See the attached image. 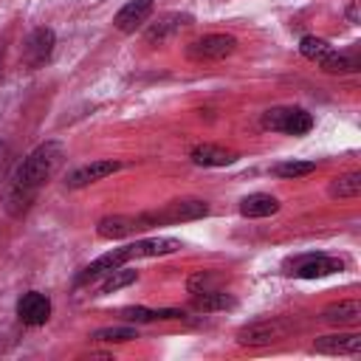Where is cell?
<instances>
[{
    "instance_id": "30bf717a",
    "label": "cell",
    "mask_w": 361,
    "mask_h": 361,
    "mask_svg": "<svg viewBox=\"0 0 361 361\" xmlns=\"http://www.w3.org/2000/svg\"><path fill=\"white\" fill-rule=\"evenodd\" d=\"M358 350H361L358 333H333L313 341V353H324V355H355Z\"/></svg>"
},
{
    "instance_id": "d4e9b609",
    "label": "cell",
    "mask_w": 361,
    "mask_h": 361,
    "mask_svg": "<svg viewBox=\"0 0 361 361\" xmlns=\"http://www.w3.org/2000/svg\"><path fill=\"white\" fill-rule=\"evenodd\" d=\"M316 169L313 161H282L274 166V175L276 178H302V175H310Z\"/></svg>"
},
{
    "instance_id": "7402d4cb",
    "label": "cell",
    "mask_w": 361,
    "mask_h": 361,
    "mask_svg": "<svg viewBox=\"0 0 361 361\" xmlns=\"http://www.w3.org/2000/svg\"><path fill=\"white\" fill-rule=\"evenodd\" d=\"M330 197H358L361 195V172H347V175H338L333 183H330Z\"/></svg>"
},
{
    "instance_id": "4dcf8cb0",
    "label": "cell",
    "mask_w": 361,
    "mask_h": 361,
    "mask_svg": "<svg viewBox=\"0 0 361 361\" xmlns=\"http://www.w3.org/2000/svg\"><path fill=\"white\" fill-rule=\"evenodd\" d=\"M347 20H350V23H358V0H353V3L347 6Z\"/></svg>"
},
{
    "instance_id": "4316f807",
    "label": "cell",
    "mask_w": 361,
    "mask_h": 361,
    "mask_svg": "<svg viewBox=\"0 0 361 361\" xmlns=\"http://www.w3.org/2000/svg\"><path fill=\"white\" fill-rule=\"evenodd\" d=\"M186 288H189V293H200V290H212V288H217V276H214L212 271H197V274H192V276H189V282H186Z\"/></svg>"
},
{
    "instance_id": "484cf974",
    "label": "cell",
    "mask_w": 361,
    "mask_h": 361,
    "mask_svg": "<svg viewBox=\"0 0 361 361\" xmlns=\"http://www.w3.org/2000/svg\"><path fill=\"white\" fill-rule=\"evenodd\" d=\"M90 338H93V341H104V344H118V341H133V338H138V336H135L133 327H102V330H96Z\"/></svg>"
},
{
    "instance_id": "44dd1931",
    "label": "cell",
    "mask_w": 361,
    "mask_h": 361,
    "mask_svg": "<svg viewBox=\"0 0 361 361\" xmlns=\"http://www.w3.org/2000/svg\"><path fill=\"white\" fill-rule=\"evenodd\" d=\"M319 65H322V71H327V73H353V71L361 68V59H358L355 51H336V48H333V54H330L327 59H322Z\"/></svg>"
},
{
    "instance_id": "7a4b0ae2",
    "label": "cell",
    "mask_w": 361,
    "mask_h": 361,
    "mask_svg": "<svg viewBox=\"0 0 361 361\" xmlns=\"http://www.w3.org/2000/svg\"><path fill=\"white\" fill-rule=\"evenodd\" d=\"M262 127L288 135H305L313 127V116L305 107H271L262 113Z\"/></svg>"
},
{
    "instance_id": "4fadbf2b",
    "label": "cell",
    "mask_w": 361,
    "mask_h": 361,
    "mask_svg": "<svg viewBox=\"0 0 361 361\" xmlns=\"http://www.w3.org/2000/svg\"><path fill=\"white\" fill-rule=\"evenodd\" d=\"M118 166H121L118 161H93V164H85V166L73 169L65 183H68L71 189H82V186H87V183H96V180H102V178L118 172Z\"/></svg>"
},
{
    "instance_id": "ba28073f",
    "label": "cell",
    "mask_w": 361,
    "mask_h": 361,
    "mask_svg": "<svg viewBox=\"0 0 361 361\" xmlns=\"http://www.w3.org/2000/svg\"><path fill=\"white\" fill-rule=\"evenodd\" d=\"M152 8H155L152 0H130V3H124V6L116 11L113 25H116L121 34H133L135 28H141V25L149 20Z\"/></svg>"
},
{
    "instance_id": "9a60e30c",
    "label": "cell",
    "mask_w": 361,
    "mask_h": 361,
    "mask_svg": "<svg viewBox=\"0 0 361 361\" xmlns=\"http://www.w3.org/2000/svg\"><path fill=\"white\" fill-rule=\"evenodd\" d=\"M180 248V240L175 237H152V240H138V243H130V257L138 259V257H164V254H172Z\"/></svg>"
},
{
    "instance_id": "603a6c76",
    "label": "cell",
    "mask_w": 361,
    "mask_h": 361,
    "mask_svg": "<svg viewBox=\"0 0 361 361\" xmlns=\"http://www.w3.org/2000/svg\"><path fill=\"white\" fill-rule=\"evenodd\" d=\"M135 279H138V274H135V271H127V268H113L110 274H104V282L99 285V296H104V293H116V290H121V288L133 285Z\"/></svg>"
},
{
    "instance_id": "f546056e",
    "label": "cell",
    "mask_w": 361,
    "mask_h": 361,
    "mask_svg": "<svg viewBox=\"0 0 361 361\" xmlns=\"http://www.w3.org/2000/svg\"><path fill=\"white\" fill-rule=\"evenodd\" d=\"M6 166H8V144L0 141V180H3V175H6Z\"/></svg>"
},
{
    "instance_id": "2e32d148",
    "label": "cell",
    "mask_w": 361,
    "mask_h": 361,
    "mask_svg": "<svg viewBox=\"0 0 361 361\" xmlns=\"http://www.w3.org/2000/svg\"><path fill=\"white\" fill-rule=\"evenodd\" d=\"M276 212H279V200H276L274 195L257 192V195H248V197L240 200V214H243V217H251V220H257V217H271V214H276Z\"/></svg>"
},
{
    "instance_id": "3957f363",
    "label": "cell",
    "mask_w": 361,
    "mask_h": 361,
    "mask_svg": "<svg viewBox=\"0 0 361 361\" xmlns=\"http://www.w3.org/2000/svg\"><path fill=\"white\" fill-rule=\"evenodd\" d=\"M285 271L293 276H302V279H319V276L341 271V259L327 257V254H299L285 262Z\"/></svg>"
},
{
    "instance_id": "ac0fdd59",
    "label": "cell",
    "mask_w": 361,
    "mask_h": 361,
    "mask_svg": "<svg viewBox=\"0 0 361 361\" xmlns=\"http://www.w3.org/2000/svg\"><path fill=\"white\" fill-rule=\"evenodd\" d=\"M192 161L197 166H228L237 161V155L231 149H223L217 144H197L192 149Z\"/></svg>"
},
{
    "instance_id": "f1b7e54d",
    "label": "cell",
    "mask_w": 361,
    "mask_h": 361,
    "mask_svg": "<svg viewBox=\"0 0 361 361\" xmlns=\"http://www.w3.org/2000/svg\"><path fill=\"white\" fill-rule=\"evenodd\" d=\"M14 341H17V333H14V327H8V324H0V353H3V350H8V347H14Z\"/></svg>"
},
{
    "instance_id": "83f0119b",
    "label": "cell",
    "mask_w": 361,
    "mask_h": 361,
    "mask_svg": "<svg viewBox=\"0 0 361 361\" xmlns=\"http://www.w3.org/2000/svg\"><path fill=\"white\" fill-rule=\"evenodd\" d=\"M121 319H127V322H158V310H149V307H124L121 310Z\"/></svg>"
},
{
    "instance_id": "8fae6325",
    "label": "cell",
    "mask_w": 361,
    "mask_h": 361,
    "mask_svg": "<svg viewBox=\"0 0 361 361\" xmlns=\"http://www.w3.org/2000/svg\"><path fill=\"white\" fill-rule=\"evenodd\" d=\"M127 259H133V257H130V245H124V248H113V251L96 257V259L76 276V282L82 285V282H90V279H96V276H102V274H110L113 268H121Z\"/></svg>"
},
{
    "instance_id": "cb8c5ba5",
    "label": "cell",
    "mask_w": 361,
    "mask_h": 361,
    "mask_svg": "<svg viewBox=\"0 0 361 361\" xmlns=\"http://www.w3.org/2000/svg\"><path fill=\"white\" fill-rule=\"evenodd\" d=\"M299 51H302V56L305 59H310V62H322V59H327L330 54H333V45L327 42V39H322V37H302V42H299Z\"/></svg>"
},
{
    "instance_id": "8992f818",
    "label": "cell",
    "mask_w": 361,
    "mask_h": 361,
    "mask_svg": "<svg viewBox=\"0 0 361 361\" xmlns=\"http://www.w3.org/2000/svg\"><path fill=\"white\" fill-rule=\"evenodd\" d=\"M48 316H51V299H48L45 293L28 290V293L20 296V302H17V319H20L23 324L39 327V324L48 322Z\"/></svg>"
},
{
    "instance_id": "5bb4252c",
    "label": "cell",
    "mask_w": 361,
    "mask_h": 361,
    "mask_svg": "<svg viewBox=\"0 0 361 361\" xmlns=\"http://www.w3.org/2000/svg\"><path fill=\"white\" fill-rule=\"evenodd\" d=\"M34 197H37V189H31V186H25V183H20V180L11 178V183L6 186V195H3V206H6V212L11 217H20V214L28 212V206L34 203Z\"/></svg>"
},
{
    "instance_id": "e0dca14e",
    "label": "cell",
    "mask_w": 361,
    "mask_h": 361,
    "mask_svg": "<svg viewBox=\"0 0 361 361\" xmlns=\"http://www.w3.org/2000/svg\"><path fill=\"white\" fill-rule=\"evenodd\" d=\"M133 231H138V223H135V217H127V214L102 217L99 226H96V234L104 237V240H121V237H127Z\"/></svg>"
},
{
    "instance_id": "6da1fadb",
    "label": "cell",
    "mask_w": 361,
    "mask_h": 361,
    "mask_svg": "<svg viewBox=\"0 0 361 361\" xmlns=\"http://www.w3.org/2000/svg\"><path fill=\"white\" fill-rule=\"evenodd\" d=\"M62 161H65V147L59 141H45L17 166L14 180H20V183H25L31 189H39L45 180H51L56 175Z\"/></svg>"
},
{
    "instance_id": "d6986e66",
    "label": "cell",
    "mask_w": 361,
    "mask_h": 361,
    "mask_svg": "<svg viewBox=\"0 0 361 361\" xmlns=\"http://www.w3.org/2000/svg\"><path fill=\"white\" fill-rule=\"evenodd\" d=\"M361 319V302L358 299H344L330 307H324V322L330 324H355Z\"/></svg>"
},
{
    "instance_id": "277c9868",
    "label": "cell",
    "mask_w": 361,
    "mask_h": 361,
    "mask_svg": "<svg viewBox=\"0 0 361 361\" xmlns=\"http://www.w3.org/2000/svg\"><path fill=\"white\" fill-rule=\"evenodd\" d=\"M234 48L237 39L231 34H206L186 45V56L195 62H212V59H226L228 54H234Z\"/></svg>"
},
{
    "instance_id": "52a82bcc",
    "label": "cell",
    "mask_w": 361,
    "mask_h": 361,
    "mask_svg": "<svg viewBox=\"0 0 361 361\" xmlns=\"http://www.w3.org/2000/svg\"><path fill=\"white\" fill-rule=\"evenodd\" d=\"M206 214H209V203L206 200L186 197V200H172L166 209L155 212V220L158 223H186V220H200Z\"/></svg>"
},
{
    "instance_id": "7c38bea8",
    "label": "cell",
    "mask_w": 361,
    "mask_h": 361,
    "mask_svg": "<svg viewBox=\"0 0 361 361\" xmlns=\"http://www.w3.org/2000/svg\"><path fill=\"white\" fill-rule=\"evenodd\" d=\"M192 23V17L189 14H178V11H172V14H161L149 28H147V42L149 45H161V42H166L169 37H175L183 25H189Z\"/></svg>"
},
{
    "instance_id": "ffe728a7",
    "label": "cell",
    "mask_w": 361,
    "mask_h": 361,
    "mask_svg": "<svg viewBox=\"0 0 361 361\" xmlns=\"http://www.w3.org/2000/svg\"><path fill=\"white\" fill-rule=\"evenodd\" d=\"M192 296H195V299H192L195 310H203V313H214V310H228V307H234V299H231L226 290H217V288L200 290V293H192Z\"/></svg>"
},
{
    "instance_id": "5b68a950",
    "label": "cell",
    "mask_w": 361,
    "mask_h": 361,
    "mask_svg": "<svg viewBox=\"0 0 361 361\" xmlns=\"http://www.w3.org/2000/svg\"><path fill=\"white\" fill-rule=\"evenodd\" d=\"M282 333H285V324L279 319H265V322L245 324L237 333V344H243V347H265V344H274L276 338H282Z\"/></svg>"
},
{
    "instance_id": "9c48e42d",
    "label": "cell",
    "mask_w": 361,
    "mask_h": 361,
    "mask_svg": "<svg viewBox=\"0 0 361 361\" xmlns=\"http://www.w3.org/2000/svg\"><path fill=\"white\" fill-rule=\"evenodd\" d=\"M54 45H56V37L51 28H37L28 39H25V48H23V56H25V65L28 68H39L51 59L54 54Z\"/></svg>"
}]
</instances>
